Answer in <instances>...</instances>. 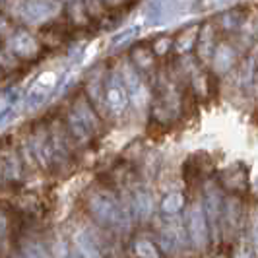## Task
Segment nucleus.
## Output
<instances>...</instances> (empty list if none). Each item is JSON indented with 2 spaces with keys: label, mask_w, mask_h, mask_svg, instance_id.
I'll list each match as a JSON object with an SVG mask.
<instances>
[{
  "label": "nucleus",
  "mask_w": 258,
  "mask_h": 258,
  "mask_svg": "<svg viewBox=\"0 0 258 258\" xmlns=\"http://www.w3.org/2000/svg\"><path fill=\"white\" fill-rule=\"evenodd\" d=\"M86 97L90 99V103L93 105V109L99 115H107V101H105V78L101 72L91 74L86 82Z\"/></svg>",
  "instance_id": "nucleus-6"
},
{
  "label": "nucleus",
  "mask_w": 258,
  "mask_h": 258,
  "mask_svg": "<svg viewBox=\"0 0 258 258\" xmlns=\"http://www.w3.org/2000/svg\"><path fill=\"white\" fill-rule=\"evenodd\" d=\"M105 101L107 109L113 116H122L130 101L128 90L120 74H107L105 78Z\"/></svg>",
  "instance_id": "nucleus-2"
},
{
  "label": "nucleus",
  "mask_w": 258,
  "mask_h": 258,
  "mask_svg": "<svg viewBox=\"0 0 258 258\" xmlns=\"http://www.w3.org/2000/svg\"><path fill=\"white\" fill-rule=\"evenodd\" d=\"M22 258H51V254L41 243L29 241V243H26L24 250H22Z\"/></svg>",
  "instance_id": "nucleus-9"
},
{
  "label": "nucleus",
  "mask_w": 258,
  "mask_h": 258,
  "mask_svg": "<svg viewBox=\"0 0 258 258\" xmlns=\"http://www.w3.org/2000/svg\"><path fill=\"white\" fill-rule=\"evenodd\" d=\"M56 82H58L56 72H51V70H49V72L39 74V76L35 78V82H33V86L27 91V105L37 109L41 103H45L47 97L51 95V91L56 88Z\"/></svg>",
  "instance_id": "nucleus-5"
},
{
  "label": "nucleus",
  "mask_w": 258,
  "mask_h": 258,
  "mask_svg": "<svg viewBox=\"0 0 258 258\" xmlns=\"http://www.w3.org/2000/svg\"><path fill=\"white\" fill-rule=\"evenodd\" d=\"M72 248H74L76 258H103L101 250L95 245V241L90 237V233H86L84 229L74 233V237H72Z\"/></svg>",
  "instance_id": "nucleus-7"
},
{
  "label": "nucleus",
  "mask_w": 258,
  "mask_h": 258,
  "mask_svg": "<svg viewBox=\"0 0 258 258\" xmlns=\"http://www.w3.org/2000/svg\"><path fill=\"white\" fill-rule=\"evenodd\" d=\"M88 210H90V214L93 216V220L97 221L99 225H105V227L118 225V221L122 220L120 204L116 202V198L113 194L103 190V188L90 196Z\"/></svg>",
  "instance_id": "nucleus-1"
},
{
  "label": "nucleus",
  "mask_w": 258,
  "mask_h": 258,
  "mask_svg": "<svg viewBox=\"0 0 258 258\" xmlns=\"http://www.w3.org/2000/svg\"><path fill=\"white\" fill-rule=\"evenodd\" d=\"M66 12H68V22L72 26L86 27L90 22V10L86 6L84 0H72L66 4Z\"/></svg>",
  "instance_id": "nucleus-8"
},
{
  "label": "nucleus",
  "mask_w": 258,
  "mask_h": 258,
  "mask_svg": "<svg viewBox=\"0 0 258 258\" xmlns=\"http://www.w3.org/2000/svg\"><path fill=\"white\" fill-rule=\"evenodd\" d=\"M70 109H72L74 115L82 120V124L88 128V132H90L91 136L101 134V128H103V124H101V116H99V113L93 109V105H91L90 99L86 97V93H78L76 97L72 99Z\"/></svg>",
  "instance_id": "nucleus-3"
},
{
  "label": "nucleus",
  "mask_w": 258,
  "mask_h": 258,
  "mask_svg": "<svg viewBox=\"0 0 258 258\" xmlns=\"http://www.w3.org/2000/svg\"><path fill=\"white\" fill-rule=\"evenodd\" d=\"M6 2H8V0H0V6H4V4H6Z\"/></svg>",
  "instance_id": "nucleus-11"
},
{
  "label": "nucleus",
  "mask_w": 258,
  "mask_h": 258,
  "mask_svg": "<svg viewBox=\"0 0 258 258\" xmlns=\"http://www.w3.org/2000/svg\"><path fill=\"white\" fill-rule=\"evenodd\" d=\"M58 2H66V4H68V2H72V0H58Z\"/></svg>",
  "instance_id": "nucleus-12"
},
{
  "label": "nucleus",
  "mask_w": 258,
  "mask_h": 258,
  "mask_svg": "<svg viewBox=\"0 0 258 258\" xmlns=\"http://www.w3.org/2000/svg\"><path fill=\"white\" fill-rule=\"evenodd\" d=\"M6 235V218H4V214L0 212V239Z\"/></svg>",
  "instance_id": "nucleus-10"
},
{
  "label": "nucleus",
  "mask_w": 258,
  "mask_h": 258,
  "mask_svg": "<svg viewBox=\"0 0 258 258\" xmlns=\"http://www.w3.org/2000/svg\"><path fill=\"white\" fill-rule=\"evenodd\" d=\"M43 49L41 41L33 37L29 31H16L12 37L8 39V51L12 52L20 60H33Z\"/></svg>",
  "instance_id": "nucleus-4"
}]
</instances>
